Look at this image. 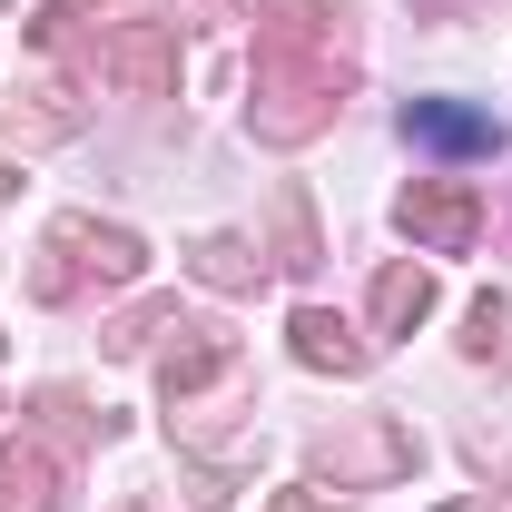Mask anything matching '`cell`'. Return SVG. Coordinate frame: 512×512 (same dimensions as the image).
<instances>
[{
  "label": "cell",
  "instance_id": "cell-1",
  "mask_svg": "<svg viewBox=\"0 0 512 512\" xmlns=\"http://www.w3.org/2000/svg\"><path fill=\"white\" fill-rule=\"evenodd\" d=\"M414 138H434V148H493V138H503V128L483 119V109H444V99H414Z\"/></svg>",
  "mask_w": 512,
  "mask_h": 512
}]
</instances>
